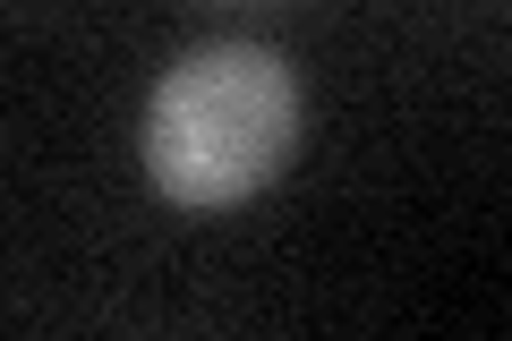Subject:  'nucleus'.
<instances>
[{"mask_svg": "<svg viewBox=\"0 0 512 341\" xmlns=\"http://www.w3.org/2000/svg\"><path fill=\"white\" fill-rule=\"evenodd\" d=\"M299 145V77L265 43H197L146 94V180L188 214L248 205Z\"/></svg>", "mask_w": 512, "mask_h": 341, "instance_id": "f257e3e1", "label": "nucleus"}]
</instances>
